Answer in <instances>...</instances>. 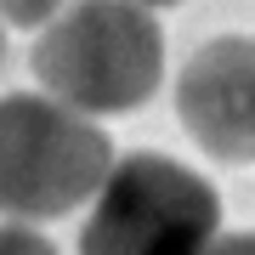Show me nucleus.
<instances>
[{
    "label": "nucleus",
    "instance_id": "nucleus-1",
    "mask_svg": "<svg viewBox=\"0 0 255 255\" xmlns=\"http://www.w3.org/2000/svg\"><path fill=\"white\" fill-rule=\"evenodd\" d=\"M34 80L80 114H136L164 80V34L136 0H63L34 40Z\"/></svg>",
    "mask_w": 255,
    "mask_h": 255
},
{
    "label": "nucleus",
    "instance_id": "nucleus-2",
    "mask_svg": "<svg viewBox=\"0 0 255 255\" xmlns=\"http://www.w3.org/2000/svg\"><path fill=\"white\" fill-rule=\"evenodd\" d=\"M114 142L91 114L46 91L0 97V216L57 221L97 193Z\"/></svg>",
    "mask_w": 255,
    "mask_h": 255
},
{
    "label": "nucleus",
    "instance_id": "nucleus-3",
    "mask_svg": "<svg viewBox=\"0 0 255 255\" xmlns=\"http://www.w3.org/2000/svg\"><path fill=\"white\" fill-rule=\"evenodd\" d=\"M221 233V199L199 170L164 153H125L102 170L80 255H204Z\"/></svg>",
    "mask_w": 255,
    "mask_h": 255
},
{
    "label": "nucleus",
    "instance_id": "nucleus-4",
    "mask_svg": "<svg viewBox=\"0 0 255 255\" xmlns=\"http://www.w3.org/2000/svg\"><path fill=\"white\" fill-rule=\"evenodd\" d=\"M176 114L221 164H255V40L227 34L193 51L176 74Z\"/></svg>",
    "mask_w": 255,
    "mask_h": 255
},
{
    "label": "nucleus",
    "instance_id": "nucleus-5",
    "mask_svg": "<svg viewBox=\"0 0 255 255\" xmlns=\"http://www.w3.org/2000/svg\"><path fill=\"white\" fill-rule=\"evenodd\" d=\"M0 255H57V244L34 233V221H0Z\"/></svg>",
    "mask_w": 255,
    "mask_h": 255
},
{
    "label": "nucleus",
    "instance_id": "nucleus-6",
    "mask_svg": "<svg viewBox=\"0 0 255 255\" xmlns=\"http://www.w3.org/2000/svg\"><path fill=\"white\" fill-rule=\"evenodd\" d=\"M57 6H63V0H0V17L17 23V28H40Z\"/></svg>",
    "mask_w": 255,
    "mask_h": 255
},
{
    "label": "nucleus",
    "instance_id": "nucleus-7",
    "mask_svg": "<svg viewBox=\"0 0 255 255\" xmlns=\"http://www.w3.org/2000/svg\"><path fill=\"white\" fill-rule=\"evenodd\" d=\"M204 255H255V233H227V238H210L204 244Z\"/></svg>",
    "mask_w": 255,
    "mask_h": 255
},
{
    "label": "nucleus",
    "instance_id": "nucleus-8",
    "mask_svg": "<svg viewBox=\"0 0 255 255\" xmlns=\"http://www.w3.org/2000/svg\"><path fill=\"white\" fill-rule=\"evenodd\" d=\"M136 6H182V0H136Z\"/></svg>",
    "mask_w": 255,
    "mask_h": 255
},
{
    "label": "nucleus",
    "instance_id": "nucleus-9",
    "mask_svg": "<svg viewBox=\"0 0 255 255\" xmlns=\"http://www.w3.org/2000/svg\"><path fill=\"white\" fill-rule=\"evenodd\" d=\"M0 57H6V34H0Z\"/></svg>",
    "mask_w": 255,
    "mask_h": 255
}]
</instances>
